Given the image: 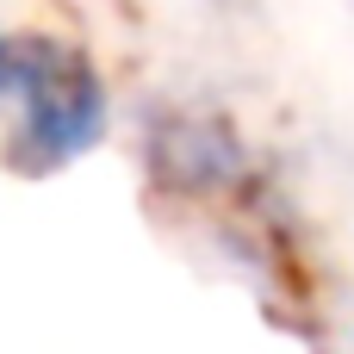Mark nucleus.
Listing matches in <instances>:
<instances>
[{"instance_id":"obj_1","label":"nucleus","mask_w":354,"mask_h":354,"mask_svg":"<svg viewBox=\"0 0 354 354\" xmlns=\"http://www.w3.org/2000/svg\"><path fill=\"white\" fill-rule=\"evenodd\" d=\"M112 137V75L106 62L68 37V31H37L31 75L0 118V162L19 180H50L75 162H87Z\"/></svg>"},{"instance_id":"obj_2","label":"nucleus","mask_w":354,"mask_h":354,"mask_svg":"<svg viewBox=\"0 0 354 354\" xmlns=\"http://www.w3.org/2000/svg\"><path fill=\"white\" fill-rule=\"evenodd\" d=\"M149 180L162 193L218 199L230 187H249V143L224 112H168L143 137Z\"/></svg>"}]
</instances>
